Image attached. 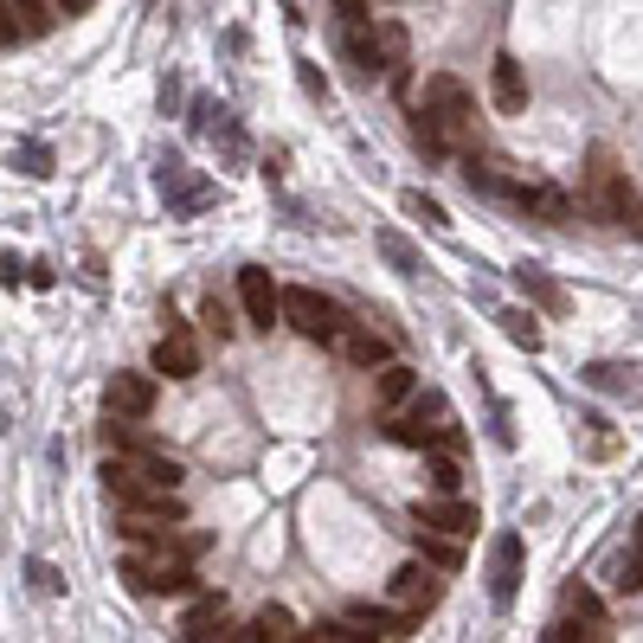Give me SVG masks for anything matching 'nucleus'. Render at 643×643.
Here are the masks:
<instances>
[{
    "label": "nucleus",
    "instance_id": "19",
    "mask_svg": "<svg viewBox=\"0 0 643 643\" xmlns=\"http://www.w3.org/2000/svg\"><path fill=\"white\" fill-rule=\"evenodd\" d=\"M181 638H194V643L232 638V631H225V598H219V592H207V598H200V605H194V611L181 618Z\"/></svg>",
    "mask_w": 643,
    "mask_h": 643
},
{
    "label": "nucleus",
    "instance_id": "41",
    "mask_svg": "<svg viewBox=\"0 0 643 643\" xmlns=\"http://www.w3.org/2000/svg\"><path fill=\"white\" fill-rule=\"evenodd\" d=\"M631 225H638V232H643V207H638V213H631Z\"/></svg>",
    "mask_w": 643,
    "mask_h": 643
},
{
    "label": "nucleus",
    "instance_id": "18",
    "mask_svg": "<svg viewBox=\"0 0 643 643\" xmlns=\"http://www.w3.org/2000/svg\"><path fill=\"white\" fill-rule=\"evenodd\" d=\"M335 348H342V355L355 360V367H386V360H393L386 335H380V329H355V322L342 329V342H335Z\"/></svg>",
    "mask_w": 643,
    "mask_h": 643
},
{
    "label": "nucleus",
    "instance_id": "23",
    "mask_svg": "<svg viewBox=\"0 0 643 643\" xmlns=\"http://www.w3.org/2000/svg\"><path fill=\"white\" fill-rule=\"evenodd\" d=\"M7 7H13L20 39H39V33H52V20H59V7H52V0H7Z\"/></svg>",
    "mask_w": 643,
    "mask_h": 643
},
{
    "label": "nucleus",
    "instance_id": "1",
    "mask_svg": "<svg viewBox=\"0 0 643 643\" xmlns=\"http://www.w3.org/2000/svg\"><path fill=\"white\" fill-rule=\"evenodd\" d=\"M103 483H110V496L123 508H168V502H181L174 496L181 490V463L154 457V450H110Z\"/></svg>",
    "mask_w": 643,
    "mask_h": 643
},
{
    "label": "nucleus",
    "instance_id": "16",
    "mask_svg": "<svg viewBox=\"0 0 643 643\" xmlns=\"http://www.w3.org/2000/svg\"><path fill=\"white\" fill-rule=\"evenodd\" d=\"M490 97H496L502 116H521V110H528V77H521V65H515L508 52L490 65Z\"/></svg>",
    "mask_w": 643,
    "mask_h": 643
},
{
    "label": "nucleus",
    "instance_id": "24",
    "mask_svg": "<svg viewBox=\"0 0 643 643\" xmlns=\"http://www.w3.org/2000/svg\"><path fill=\"white\" fill-rule=\"evenodd\" d=\"M419 554H425L437 572L463 567V541H457V534H431V528H419Z\"/></svg>",
    "mask_w": 643,
    "mask_h": 643
},
{
    "label": "nucleus",
    "instance_id": "29",
    "mask_svg": "<svg viewBox=\"0 0 643 643\" xmlns=\"http://www.w3.org/2000/svg\"><path fill=\"white\" fill-rule=\"evenodd\" d=\"M380 251H386V264L393 271H406V277H419V251L399 238V232H380Z\"/></svg>",
    "mask_w": 643,
    "mask_h": 643
},
{
    "label": "nucleus",
    "instance_id": "28",
    "mask_svg": "<svg viewBox=\"0 0 643 643\" xmlns=\"http://www.w3.org/2000/svg\"><path fill=\"white\" fill-rule=\"evenodd\" d=\"M245 638H264V643H277V638H296V625H289V611H284V605H264V611H258V625H251Z\"/></svg>",
    "mask_w": 643,
    "mask_h": 643
},
{
    "label": "nucleus",
    "instance_id": "6",
    "mask_svg": "<svg viewBox=\"0 0 643 643\" xmlns=\"http://www.w3.org/2000/svg\"><path fill=\"white\" fill-rule=\"evenodd\" d=\"M425 116L437 123V136H444V148H457L463 136H470V116H477V103H470V90H463V77H450V72L425 77Z\"/></svg>",
    "mask_w": 643,
    "mask_h": 643
},
{
    "label": "nucleus",
    "instance_id": "10",
    "mask_svg": "<svg viewBox=\"0 0 643 643\" xmlns=\"http://www.w3.org/2000/svg\"><path fill=\"white\" fill-rule=\"evenodd\" d=\"M161 194H168V213H200V207H213L219 194L207 187V181H194L187 174V161H161Z\"/></svg>",
    "mask_w": 643,
    "mask_h": 643
},
{
    "label": "nucleus",
    "instance_id": "36",
    "mask_svg": "<svg viewBox=\"0 0 643 643\" xmlns=\"http://www.w3.org/2000/svg\"><path fill=\"white\" fill-rule=\"evenodd\" d=\"M26 572H33V585H39V592H59V585H65V579H59V572L46 567V560H33Z\"/></svg>",
    "mask_w": 643,
    "mask_h": 643
},
{
    "label": "nucleus",
    "instance_id": "9",
    "mask_svg": "<svg viewBox=\"0 0 643 643\" xmlns=\"http://www.w3.org/2000/svg\"><path fill=\"white\" fill-rule=\"evenodd\" d=\"M238 302H245V316H251L258 329L284 322V289L271 284V271H258V264H245V271H238Z\"/></svg>",
    "mask_w": 643,
    "mask_h": 643
},
{
    "label": "nucleus",
    "instance_id": "7",
    "mask_svg": "<svg viewBox=\"0 0 643 643\" xmlns=\"http://www.w3.org/2000/svg\"><path fill=\"white\" fill-rule=\"evenodd\" d=\"M154 373H168V380H194V373H200V342H194V329L174 322V316H168V335L154 342Z\"/></svg>",
    "mask_w": 643,
    "mask_h": 643
},
{
    "label": "nucleus",
    "instance_id": "13",
    "mask_svg": "<svg viewBox=\"0 0 643 643\" xmlns=\"http://www.w3.org/2000/svg\"><path fill=\"white\" fill-rule=\"evenodd\" d=\"M412 521L431 528V534H457V541H463V534H477V508H470V502H457V496L419 502V508H412Z\"/></svg>",
    "mask_w": 643,
    "mask_h": 643
},
{
    "label": "nucleus",
    "instance_id": "32",
    "mask_svg": "<svg viewBox=\"0 0 643 643\" xmlns=\"http://www.w3.org/2000/svg\"><path fill=\"white\" fill-rule=\"evenodd\" d=\"M625 373H631V367H611V360H598V367H585V380H592L598 393H625V386H631Z\"/></svg>",
    "mask_w": 643,
    "mask_h": 643
},
{
    "label": "nucleus",
    "instance_id": "20",
    "mask_svg": "<svg viewBox=\"0 0 643 643\" xmlns=\"http://www.w3.org/2000/svg\"><path fill=\"white\" fill-rule=\"evenodd\" d=\"M348 59H355L360 77H386V59H380V46H373V26H367V20L348 26Z\"/></svg>",
    "mask_w": 643,
    "mask_h": 643
},
{
    "label": "nucleus",
    "instance_id": "11",
    "mask_svg": "<svg viewBox=\"0 0 643 643\" xmlns=\"http://www.w3.org/2000/svg\"><path fill=\"white\" fill-rule=\"evenodd\" d=\"M103 406H110V419H148L154 412V380L148 373H110Z\"/></svg>",
    "mask_w": 643,
    "mask_h": 643
},
{
    "label": "nucleus",
    "instance_id": "31",
    "mask_svg": "<svg viewBox=\"0 0 643 643\" xmlns=\"http://www.w3.org/2000/svg\"><path fill=\"white\" fill-rule=\"evenodd\" d=\"M406 213L419 219V225H431V232H444V225H450V219H444V207H437V200H431V194H419V187H412V194H406Z\"/></svg>",
    "mask_w": 643,
    "mask_h": 643
},
{
    "label": "nucleus",
    "instance_id": "22",
    "mask_svg": "<svg viewBox=\"0 0 643 643\" xmlns=\"http://www.w3.org/2000/svg\"><path fill=\"white\" fill-rule=\"evenodd\" d=\"M515 284L528 289V296H534V302H541V309H554V316H560V309H567V289L554 284V277H547V271H541V264H521V271H515Z\"/></svg>",
    "mask_w": 643,
    "mask_h": 643
},
{
    "label": "nucleus",
    "instance_id": "33",
    "mask_svg": "<svg viewBox=\"0 0 643 643\" xmlns=\"http://www.w3.org/2000/svg\"><path fill=\"white\" fill-rule=\"evenodd\" d=\"M200 322H207V329H213L219 342H225V335H232V309H225V302H219V296H207V302H200Z\"/></svg>",
    "mask_w": 643,
    "mask_h": 643
},
{
    "label": "nucleus",
    "instance_id": "12",
    "mask_svg": "<svg viewBox=\"0 0 643 643\" xmlns=\"http://www.w3.org/2000/svg\"><path fill=\"white\" fill-rule=\"evenodd\" d=\"M508 200L521 207L528 219H541V225H560L572 213V200L560 187H547V181H508Z\"/></svg>",
    "mask_w": 643,
    "mask_h": 643
},
{
    "label": "nucleus",
    "instance_id": "35",
    "mask_svg": "<svg viewBox=\"0 0 643 643\" xmlns=\"http://www.w3.org/2000/svg\"><path fill=\"white\" fill-rule=\"evenodd\" d=\"M20 174H52V154H46L39 143H26L20 148Z\"/></svg>",
    "mask_w": 643,
    "mask_h": 643
},
{
    "label": "nucleus",
    "instance_id": "42",
    "mask_svg": "<svg viewBox=\"0 0 643 643\" xmlns=\"http://www.w3.org/2000/svg\"><path fill=\"white\" fill-rule=\"evenodd\" d=\"M638 541H643V521H638Z\"/></svg>",
    "mask_w": 643,
    "mask_h": 643
},
{
    "label": "nucleus",
    "instance_id": "4",
    "mask_svg": "<svg viewBox=\"0 0 643 643\" xmlns=\"http://www.w3.org/2000/svg\"><path fill=\"white\" fill-rule=\"evenodd\" d=\"M585 207H592V219H605V225H631V213H638V194H631V181H625V168H618L611 148H592L585 154Z\"/></svg>",
    "mask_w": 643,
    "mask_h": 643
},
{
    "label": "nucleus",
    "instance_id": "38",
    "mask_svg": "<svg viewBox=\"0 0 643 643\" xmlns=\"http://www.w3.org/2000/svg\"><path fill=\"white\" fill-rule=\"evenodd\" d=\"M0 284H20V258L13 251H0Z\"/></svg>",
    "mask_w": 643,
    "mask_h": 643
},
{
    "label": "nucleus",
    "instance_id": "30",
    "mask_svg": "<svg viewBox=\"0 0 643 643\" xmlns=\"http://www.w3.org/2000/svg\"><path fill=\"white\" fill-rule=\"evenodd\" d=\"M541 638H547V643H598V631H592V625H579V618L567 611V618H554Z\"/></svg>",
    "mask_w": 643,
    "mask_h": 643
},
{
    "label": "nucleus",
    "instance_id": "37",
    "mask_svg": "<svg viewBox=\"0 0 643 643\" xmlns=\"http://www.w3.org/2000/svg\"><path fill=\"white\" fill-rule=\"evenodd\" d=\"M302 90H309V97H322V103H329V84H322V77H316V65H302Z\"/></svg>",
    "mask_w": 643,
    "mask_h": 643
},
{
    "label": "nucleus",
    "instance_id": "17",
    "mask_svg": "<svg viewBox=\"0 0 643 643\" xmlns=\"http://www.w3.org/2000/svg\"><path fill=\"white\" fill-rule=\"evenodd\" d=\"M412 393H419V373H412V367H399V360L373 367V399H380L386 412H399V406H406Z\"/></svg>",
    "mask_w": 643,
    "mask_h": 643
},
{
    "label": "nucleus",
    "instance_id": "14",
    "mask_svg": "<svg viewBox=\"0 0 643 643\" xmlns=\"http://www.w3.org/2000/svg\"><path fill=\"white\" fill-rule=\"evenodd\" d=\"M515 592H521V534H496V547H490V598L515 605Z\"/></svg>",
    "mask_w": 643,
    "mask_h": 643
},
{
    "label": "nucleus",
    "instance_id": "26",
    "mask_svg": "<svg viewBox=\"0 0 643 643\" xmlns=\"http://www.w3.org/2000/svg\"><path fill=\"white\" fill-rule=\"evenodd\" d=\"M502 329H508L515 348H528V355L541 348V322H534V309H502Z\"/></svg>",
    "mask_w": 643,
    "mask_h": 643
},
{
    "label": "nucleus",
    "instance_id": "8",
    "mask_svg": "<svg viewBox=\"0 0 643 643\" xmlns=\"http://www.w3.org/2000/svg\"><path fill=\"white\" fill-rule=\"evenodd\" d=\"M437 598H444V579H437V567H399L393 572V605L399 611H412V618H425V611H437Z\"/></svg>",
    "mask_w": 643,
    "mask_h": 643
},
{
    "label": "nucleus",
    "instance_id": "39",
    "mask_svg": "<svg viewBox=\"0 0 643 643\" xmlns=\"http://www.w3.org/2000/svg\"><path fill=\"white\" fill-rule=\"evenodd\" d=\"M335 7H342L348 20H367V7H373V0H335Z\"/></svg>",
    "mask_w": 643,
    "mask_h": 643
},
{
    "label": "nucleus",
    "instance_id": "2",
    "mask_svg": "<svg viewBox=\"0 0 643 643\" xmlns=\"http://www.w3.org/2000/svg\"><path fill=\"white\" fill-rule=\"evenodd\" d=\"M406 406H412V412L393 419V437H399V444H412V450H463V425H457V412H450L444 393H412Z\"/></svg>",
    "mask_w": 643,
    "mask_h": 643
},
{
    "label": "nucleus",
    "instance_id": "21",
    "mask_svg": "<svg viewBox=\"0 0 643 643\" xmlns=\"http://www.w3.org/2000/svg\"><path fill=\"white\" fill-rule=\"evenodd\" d=\"M373 46H380V59H386V77L406 72V52H412V39H406V26H399V20H373Z\"/></svg>",
    "mask_w": 643,
    "mask_h": 643
},
{
    "label": "nucleus",
    "instance_id": "34",
    "mask_svg": "<svg viewBox=\"0 0 643 643\" xmlns=\"http://www.w3.org/2000/svg\"><path fill=\"white\" fill-rule=\"evenodd\" d=\"M618 585H625V592H643V541L631 547V554H625V567H618Z\"/></svg>",
    "mask_w": 643,
    "mask_h": 643
},
{
    "label": "nucleus",
    "instance_id": "15",
    "mask_svg": "<svg viewBox=\"0 0 643 643\" xmlns=\"http://www.w3.org/2000/svg\"><path fill=\"white\" fill-rule=\"evenodd\" d=\"M348 625H355V638H412V631H419V618L399 611V605H393V611H386V605H355Z\"/></svg>",
    "mask_w": 643,
    "mask_h": 643
},
{
    "label": "nucleus",
    "instance_id": "5",
    "mask_svg": "<svg viewBox=\"0 0 643 643\" xmlns=\"http://www.w3.org/2000/svg\"><path fill=\"white\" fill-rule=\"evenodd\" d=\"M284 322L302 335V342H342V329H348L342 302H329L322 289H309V284L284 289Z\"/></svg>",
    "mask_w": 643,
    "mask_h": 643
},
{
    "label": "nucleus",
    "instance_id": "25",
    "mask_svg": "<svg viewBox=\"0 0 643 643\" xmlns=\"http://www.w3.org/2000/svg\"><path fill=\"white\" fill-rule=\"evenodd\" d=\"M425 477L437 496H457V483H463V470H457V450H431L425 457Z\"/></svg>",
    "mask_w": 643,
    "mask_h": 643
},
{
    "label": "nucleus",
    "instance_id": "27",
    "mask_svg": "<svg viewBox=\"0 0 643 643\" xmlns=\"http://www.w3.org/2000/svg\"><path fill=\"white\" fill-rule=\"evenodd\" d=\"M567 611L579 618V625H592V631L605 638V605H598V592H585V585H572V592H567Z\"/></svg>",
    "mask_w": 643,
    "mask_h": 643
},
{
    "label": "nucleus",
    "instance_id": "40",
    "mask_svg": "<svg viewBox=\"0 0 643 643\" xmlns=\"http://www.w3.org/2000/svg\"><path fill=\"white\" fill-rule=\"evenodd\" d=\"M59 13H84V7H97V0H52Z\"/></svg>",
    "mask_w": 643,
    "mask_h": 643
},
{
    "label": "nucleus",
    "instance_id": "3",
    "mask_svg": "<svg viewBox=\"0 0 643 643\" xmlns=\"http://www.w3.org/2000/svg\"><path fill=\"white\" fill-rule=\"evenodd\" d=\"M187 547H168V534L148 547V541H129V554H123V579L136 585V592H187L194 585V572H187Z\"/></svg>",
    "mask_w": 643,
    "mask_h": 643
}]
</instances>
